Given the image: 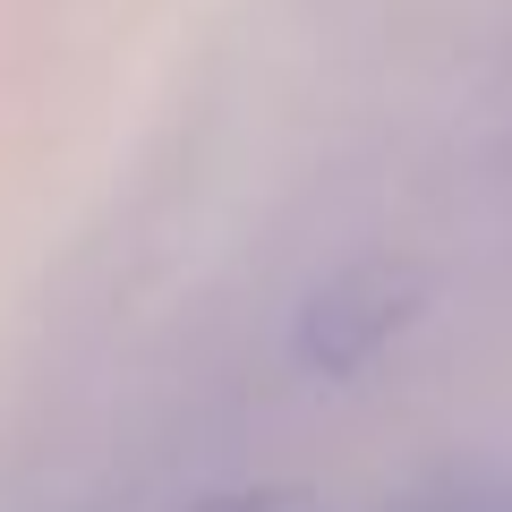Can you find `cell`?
<instances>
[{"label": "cell", "mask_w": 512, "mask_h": 512, "mask_svg": "<svg viewBox=\"0 0 512 512\" xmlns=\"http://www.w3.org/2000/svg\"><path fill=\"white\" fill-rule=\"evenodd\" d=\"M197 512H316L299 487H239V495H214V504H197Z\"/></svg>", "instance_id": "obj_3"}, {"label": "cell", "mask_w": 512, "mask_h": 512, "mask_svg": "<svg viewBox=\"0 0 512 512\" xmlns=\"http://www.w3.org/2000/svg\"><path fill=\"white\" fill-rule=\"evenodd\" d=\"M410 308H419V282L410 274H393V265H350V274H333L325 291H308L291 342H299L308 367L342 376V367L376 359V350L410 325Z\"/></svg>", "instance_id": "obj_1"}, {"label": "cell", "mask_w": 512, "mask_h": 512, "mask_svg": "<svg viewBox=\"0 0 512 512\" xmlns=\"http://www.w3.org/2000/svg\"><path fill=\"white\" fill-rule=\"evenodd\" d=\"M402 512H512V487H487V478H453V487H427L419 504Z\"/></svg>", "instance_id": "obj_2"}]
</instances>
